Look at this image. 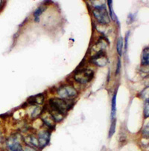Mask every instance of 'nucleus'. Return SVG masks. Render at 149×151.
<instances>
[{
    "mask_svg": "<svg viewBox=\"0 0 149 151\" xmlns=\"http://www.w3.org/2000/svg\"><path fill=\"white\" fill-rule=\"evenodd\" d=\"M48 103L51 111H55L62 115L65 114L72 106L69 104L67 101L61 98H51L48 101Z\"/></svg>",
    "mask_w": 149,
    "mask_h": 151,
    "instance_id": "1",
    "label": "nucleus"
},
{
    "mask_svg": "<svg viewBox=\"0 0 149 151\" xmlns=\"http://www.w3.org/2000/svg\"><path fill=\"white\" fill-rule=\"evenodd\" d=\"M93 15L99 23L103 24V25H107L110 23V17H109L106 5L104 4L95 6L93 10Z\"/></svg>",
    "mask_w": 149,
    "mask_h": 151,
    "instance_id": "2",
    "label": "nucleus"
},
{
    "mask_svg": "<svg viewBox=\"0 0 149 151\" xmlns=\"http://www.w3.org/2000/svg\"><path fill=\"white\" fill-rule=\"evenodd\" d=\"M93 75H94V72L91 69H82L75 73L74 79L81 84H86L92 81Z\"/></svg>",
    "mask_w": 149,
    "mask_h": 151,
    "instance_id": "3",
    "label": "nucleus"
},
{
    "mask_svg": "<svg viewBox=\"0 0 149 151\" xmlns=\"http://www.w3.org/2000/svg\"><path fill=\"white\" fill-rule=\"evenodd\" d=\"M58 95L61 98V99H72L76 97L78 95V92L74 87L70 85H64L61 86L57 91Z\"/></svg>",
    "mask_w": 149,
    "mask_h": 151,
    "instance_id": "4",
    "label": "nucleus"
},
{
    "mask_svg": "<svg viewBox=\"0 0 149 151\" xmlns=\"http://www.w3.org/2000/svg\"><path fill=\"white\" fill-rule=\"evenodd\" d=\"M90 62L99 67L105 66L108 63V60L105 55V52H101L93 55V58L90 59Z\"/></svg>",
    "mask_w": 149,
    "mask_h": 151,
    "instance_id": "5",
    "label": "nucleus"
},
{
    "mask_svg": "<svg viewBox=\"0 0 149 151\" xmlns=\"http://www.w3.org/2000/svg\"><path fill=\"white\" fill-rule=\"evenodd\" d=\"M6 144L10 151H23V148H22L17 136L10 137L7 140Z\"/></svg>",
    "mask_w": 149,
    "mask_h": 151,
    "instance_id": "6",
    "label": "nucleus"
},
{
    "mask_svg": "<svg viewBox=\"0 0 149 151\" xmlns=\"http://www.w3.org/2000/svg\"><path fill=\"white\" fill-rule=\"evenodd\" d=\"M38 143H39V147L43 148L46 146L49 142L50 133L47 131H41L38 134Z\"/></svg>",
    "mask_w": 149,
    "mask_h": 151,
    "instance_id": "7",
    "label": "nucleus"
},
{
    "mask_svg": "<svg viewBox=\"0 0 149 151\" xmlns=\"http://www.w3.org/2000/svg\"><path fill=\"white\" fill-rule=\"evenodd\" d=\"M24 142L26 144L27 146L32 147H38L39 143H38V139L34 136H28L24 138Z\"/></svg>",
    "mask_w": 149,
    "mask_h": 151,
    "instance_id": "8",
    "label": "nucleus"
},
{
    "mask_svg": "<svg viewBox=\"0 0 149 151\" xmlns=\"http://www.w3.org/2000/svg\"><path fill=\"white\" fill-rule=\"evenodd\" d=\"M44 101V96L43 94L34 95L28 98V102L30 104H42Z\"/></svg>",
    "mask_w": 149,
    "mask_h": 151,
    "instance_id": "9",
    "label": "nucleus"
},
{
    "mask_svg": "<svg viewBox=\"0 0 149 151\" xmlns=\"http://www.w3.org/2000/svg\"><path fill=\"white\" fill-rule=\"evenodd\" d=\"M149 62V50L148 48H144L142 53L141 63L142 65H148Z\"/></svg>",
    "mask_w": 149,
    "mask_h": 151,
    "instance_id": "10",
    "label": "nucleus"
},
{
    "mask_svg": "<svg viewBox=\"0 0 149 151\" xmlns=\"http://www.w3.org/2000/svg\"><path fill=\"white\" fill-rule=\"evenodd\" d=\"M116 92L114 95L113 99H112V109H111V119H115L116 112Z\"/></svg>",
    "mask_w": 149,
    "mask_h": 151,
    "instance_id": "11",
    "label": "nucleus"
},
{
    "mask_svg": "<svg viewBox=\"0 0 149 151\" xmlns=\"http://www.w3.org/2000/svg\"><path fill=\"white\" fill-rule=\"evenodd\" d=\"M123 46H124V40H123V38L121 37L119 38L116 45L117 52H118V54L119 55V56H122V55Z\"/></svg>",
    "mask_w": 149,
    "mask_h": 151,
    "instance_id": "12",
    "label": "nucleus"
},
{
    "mask_svg": "<svg viewBox=\"0 0 149 151\" xmlns=\"http://www.w3.org/2000/svg\"><path fill=\"white\" fill-rule=\"evenodd\" d=\"M43 120L45 124L47 125L48 127L54 128V126H55V122H54V119L51 118V117H45V118H44Z\"/></svg>",
    "mask_w": 149,
    "mask_h": 151,
    "instance_id": "13",
    "label": "nucleus"
},
{
    "mask_svg": "<svg viewBox=\"0 0 149 151\" xmlns=\"http://www.w3.org/2000/svg\"><path fill=\"white\" fill-rule=\"evenodd\" d=\"M45 8H46L45 7L42 6V5H41V6H40L39 8L36 10L35 12H34V18H35L36 21L38 20V19H39V17H40V16L42 14V13L43 12L44 10H45Z\"/></svg>",
    "mask_w": 149,
    "mask_h": 151,
    "instance_id": "14",
    "label": "nucleus"
},
{
    "mask_svg": "<svg viewBox=\"0 0 149 151\" xmlns=\"http://www.w3.org/2000/svg\"><path fill=\"white\" fill-rule=\"evenodd\" d=\"M108 5L109 9H110V17H111V19H113V20H116V16L114 11V8H113V1H111V0L108 1Z\"/></svg>",
    "mask_w": 149,
    "mask_h": 151,
    "instance_id": "15",
    "label": "nucleus"
},
{
    "mask_svg": "<svg viewBox=\"0 0 149 151\" xmlns=\"http://www.w3.org/2000/svg\"><path fill=\"white\" fill-rule=\"evenodd\" d=\"M116 119H114V120H112V124L111 126H110V131H109V138H111L113 136V135L115 132V127H116Z\"/></svg>",
    "mask_w": 149,
    "mask_h": 151,
    "instance_id": "16",
    "label": "nucleus"
},
{
    "mask_svg": "<svg viewBox=\"0 0 149 151\" xmlns=\"http://www.w3.org/2000/svg\"><path fill=\"white\" fill-rule=\"evenodd\" d=\"M148 107H149V104H148V99L147 102L145 103V109H144L145 118H148V115H149Z\"/></svg>",
    "mask_w": 149,
    "mask_h": 151,
    "instance_id": "17",
    "label": "nucleus"
},
{
    "mask_svg": "<svg viewBox=\"0 0 149 151\" xmlns=\"http://www.w3.org/2000/svg\"><path fill=\"white\" fill-rule=\"evenodd\" d=\"M41 108L36 107L32 113V118H35V117H37V115H39L40 114H41Z\"/></svg>",
    "mask_w": 149,
    "mask_h": 151,
    "instance_id": "18",
    "label": "nucleus"
},
{
    "mask_svg": "<svg viewBox=\"0 0 149 151\" xmlns=\"http://www.w3.org/2000/svg\"><path fill=\"white\" fill-rule=\"evenodd\" d=\"M142 135L146 139L148 138V125H146L142 130Z\"/></svg>",
    "mask_w": 149,
    "mask_h": 151,
    "instance_id": "19",
    "label": "nucleus"
},
{
    "mask_svg": "<svg viewBox=\"0 0 149 151\" xmlns=\"http://www.w3.org/2000/svg\"><path fill=\"white\" fill-rule=\"evenodd\" d=\"M120 69H121V61L120 59L118 60V63H117V69L116 72V75H118L120 72Z\"/></svg>",
    "mask_w": 149,
    "mask_h": 151,
    "instance_id": "20",
    "label": "nucleus"
},
{
    "mask_svg": "<svg viewBox=\"0 0 149 151\" xmlns=\"http://www.w3.org/2000/svg\"><path fill=\"white\" fill-rule=\"evenodd\" d=\"M23 151H37V150L34 147H32L26 146L23 149Z\"/></svg>",
    "mask_w": 149,
    "mask_h": 151,
    "instance_id": "21",
    "label": "nucleus"
},
{
    "mask_svg": "<svg viewBox=\"0 0 149 151\" xmlns=\"http://www.w3.org/2000/svg\"><path fill=\"white\" fill-rule=\"evenodd\" d=\"M128 36H129V32L127 33V36H126V38H125V46H124V49L127 50V38H128Z\"/></svg>",
    "mask_w": 149,
    "mask_h": 151,
    "instance_id": "22",
    "label": "nucleus"
},
{
    "mask_svg": "<svg viewBox=\"0 0 149 151\" xmlns=\"http://www.w3.org/2000/svg\"><path fill=\"white\" fill-rule=\"evenodd\" d=\"M2 139H3V137H2V133H1V132H0V143H1V142H2Z\"/></svg>",
    "mask_w": 149,
    "mask_h": 151,
    "instance_id": "23",
    "label": "nucleus"
}]
</instances>
